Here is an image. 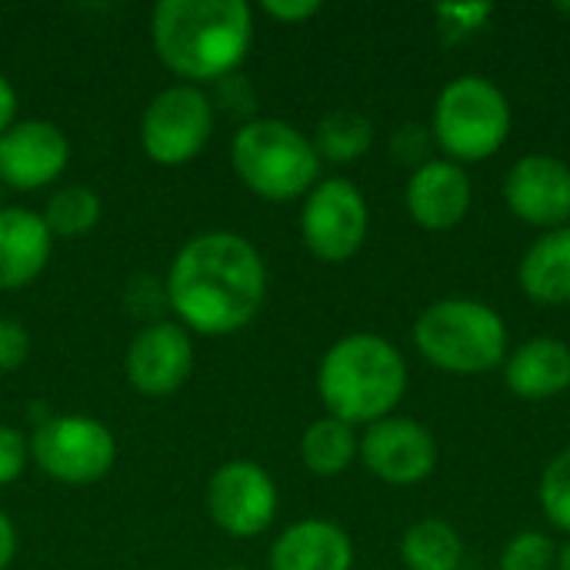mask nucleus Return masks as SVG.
Returning <instances> with one entry per match:
<instances>
[{
  "label": "nucleus",
  "mask_w": 570,
  "mask_h": 570,
  "mask_svg": "<svg viewBox=\"0 0 570 570\" xmlns=\"http://www.w3.org/2000/svg\"><path fill=\"white\" fill-rule=\"evenodd\" d=\"M267 297V267L257 247L230 230L187 240L167 274V301L187 331L224 337L247 327Z\"/></svg>",
  "instance_id": "1"
},
{
  "label": "nucleus",
  "mask_w": 570,
  "mask_h": 570,
  "mask_svg": "<svg viewBox=\"0 0 570 570\" xmlns=\"http://www.w3.org/2000/svg\"><path fill=\"white\" fill-rule=\"evenodd\" d=\"M254 17L244 0H160L150 40L167 70L204 83L234 73L250 47Z\"/></svg>",
  "instance_id": "2"
},
{
  "label": "nucleus",
  "mask_w": 570,
  "mask_h": 570,
  "mask_svg": "<svg viewBox=\"0 0 570 570\" xmlns=\"http://www.w3.org/2000/svg\"><path fill=\"white\" fill-rule=\"evenodd\" d=\"M407 391V364L381 334H347L317 367V394L331 417L357 428L391 417Z\"/></svg>",
  "instance_id": "3"
},
{
  "label": "nucleus",
  "mask_w": 570,
  "mask_h": 570,
  "mask_svg": "<svg viewBox=\"0 0 570 570\" xmlns=\"http://www.w3.org/2000/svg\"><path fill=\"white\" fill-rule=\"evenodd\" d=\"M234 174L264 200H294L317 187L321 157L314 140L277 117L247 120L230 140Z\"/></svg>",
  "instance_id": "4"
},
{
  "label": "nucleus",
  "mask_w": 570,
  "mask_h": 570,
  "mask_svg": "<svg viewBox=\"0 0 570 570\" xmlns=\"http://www.w3.org/2000/svg\"><path fill=\"white\" fill-rule=\"evenodd\" d=\"M414 344L448 374H488L508 357V324L481 301L444 297L414 321Z\"/></svg>",
  "instance_id": "5"
},
{
  "label": "nucleus",
  "mask_w": 570,
  "mask_h": 570,
  "mask_svg": "<svg viewBox=\"0 0 570 570\" xmlns=\"http://www.w3.org/2000/svg\"><path fill=\"white\" fill-rule=\"evenodd\" d=\"M511 134V104L504 90L481 77H454L434 100L431 137L454 164H481L494 157Z\"/></svg>",
  "instance_id": "6"
},
{
  "label": "nucleus",
  "mask_w": 570,
  "mask_h": 570,
  "mask_svg": "<svg viewBox=\"0 0 570 570\" xmlns=\"http://www.w3.org/2000/svg\"><path fill=\"white\" fill-rule=\"evenodd\" d=\"M30 454L47 478L70 488H83L107 478L117 461V441L100 421L83 414H63L43 421L33 431Z\"/></svg>",
  "instance_id": "7"
},
{
  "label": "nucleus",
  "mask_w": 570,
  "mask_h": 570,
  "mask_svg": "<svg viewBox=\"0 0 570 570\" xmlns=\"http://www.w3.org/2000/svg\"><path fill=\"white\" fill-rule=\"evenodd\" d=\"M214 134V104L194 83L160 90L140 120L144 154L160 167H180L194 160Z\"/></svg>",
  "instance_id": "8"
},
{
  "label": "nucleus",
  "mask_w": 570,
  "mask_h": 570,
  "mask_svg": "<svg viewBox=\"0 0 570 570\" xmlns=\"http://www.w3.org/2000/svg\"><path fill=\"white\" fill-rule=\"evenodd\" d=\"M367 224H371L367 200L357 190V184L347 177L321 180L307 194L301 210L304 247L327 264L351 261L367 240Z\"/></svg>",
  "instance_id": "9"
},
{
  "label": "nucleus",
  "mask_w": 570,
  "mask_h": 570,
  "mask_svg": "<svg viewBox=\"0 0 570 570\" xmlns=\"http://www.w3.org/2000/svg\"><path fill=\"white\" fill-rule=\"evenodd\" d=\"M207 514L230 538H257L277 518L274 478L254 461H227L207 481Z\"/></svg>",
  "instance_id": "10"
},
{
  "label": "nucleus",
  "mask_w": 570,
  "mask_h": 570,
  "mask_svg": "<svg viewBox=\"0 0 570 570\" xmlns=\"http://www.w3.org/2000/svg\"><path fill=\"white\" fill-rule=\"evenodd\" d=\"M357 458L377 481L411 488L434 474L438 441L414 417H384L364 431Z\"/></svg>",
  "instance_id": "11"
},
{
  "label": "nucleus",
  "mask_w": 570,
  "mask_h": 570,
  "mask_svg": "<svg viewBox=\"0 0 570 570\" xmlns=\"http://www.w3.org/2000/svg\"><path fill=\"white\" fill-rule=\"evenodd\" d=\"M508 210L541 230L570 224V164L554 154H528L504 177Z\"/></svg>",
  "instance_id": "12"
},
{
  "label": "nucleus",
  "mask_w": 570,
  "mask_h": 570,
  "mask_svg": "<svg viewBox=\"0 0 570 570\" xmlns=\"http://www.w3.org/2000/svg\"><path fill=\"white\" fill-rule=\"evenodd\" d=\"M194 371V344L187 327L157 321L147 324L127 347L124 374L134 391L147 397H167L187 384Z\"/></svg>",
  "instance_id": "13"
},
{
  "label": "nucleus",
  "mask_w": 570,
  "mask_h": 570,
  "mask_svg": "<svg viewBox=\"0 0 570 570\" xmlns=\"http://www.w3.org/2000/svg\"><path fill=\"white\" fill-rule=\"evenodd\" d=\"M70 160L63 130L50 120H20L0 137V180L13 190L53 184Z\"/></svg>",
  "instance_id": "14"
},
{
  "label": "nucleus",
  "mask_w": 570,
  "mask_h": 570,
  "mask_svg": "<svg viewBox=\"0 0 570 570\" xmlns=\"http://www.w3.org/2000/svg\"><path fill=\"white\" fill-rule=\"evenodd\" d=\"M474 200L471 177L454 160H428L411 170L404 187L407 214L424 230H451L458 227Z\"/></svg>",
  "instance_id": "15"
},
{
  "label": "nucleus",
  "mask_w": 570,
  "mask_h": 570,
  "mask_svg": "<svg viewBox=\"0 0 570 570\" xmlns=\"http://www.w3.org/2000/svg\"><path fill=\"white\" fill-rule=\"evenodd\" d=\"M53 234L43 217L27 207L0 210V291L27 287L50 261Z\"/></svg>",
  "instance_id": "16"
},
{
  "label": "nucleus",
  "mask_w": 570,
  "mask_h": 570,
  "mask_svg": "<svg viewBox=\"0 0 570 570\" xmlns=\"http://www.w3.org/2000/svg\"><path fill=\"white\" fill-rule=\"evenodd\" d=\"M354 544L334 521H297L271 548V570H351Z\"/></svg>",
  "instance_id": "17"
},
{
  "label": "nucleus",
  "mask_w": 570,
  "mask_h": 570,
  "mask_svg": "<svg viewBox=\"0 0 570 570\" xmlns=\"http://www.w3.org/2000/svg\"><path fill=\"white\" fill-rule=\"evenodd\" d=\"M508 391L521 401H548L570 387V347L558 337L524 341L504 364Z\"/></svg>",
  "instance_id": "18"
},
{
  "label": "nucleus",
  "mask_w": 570,
  "mask_h": 570,
  "mask_svg": "<svg viewBox=\"0 0 570 570\" xmlns=\"http://www.w3.org/2000/svg\"><path fill=\"white\" fill-rule=\"evenodd\" d=\"M521 291L544 307L570 304V224L544 230L518 267Z\"/></svg>",
  "instance_id": "19"
},
{
  "label": "nucleus",
  "mask_w": 570,
  "mask_h": 570,
  "mask_svg": "<svg viewBox=\"0 0 570 570\" xmlns=\"http://www.w3.org/2000/svg\"><path fill=\"white\" fill-rule=\"evenodd\" d=\"M361 438L351 424L337 421V417H321L314 421L304 438H301V461L311 474L317 478H334L341 471H347L357 458Z\"/></svg>",
  "instance_id": "20"
},
{
  "label": "nucleus",
  "mask_w": 570,
  "mask_h": 570,
  "mask_svg": "<svg viewBox=\"0 0 570 570\" xmlns=\"http://www.w3.org/2000/svg\"><path fill=\"white\" fill-rule=\"evenodd\" d=\"M461 558V534L441 518L417 521L401 538V561L407 570H458Z\"/></svg>",
  "instance_id": "21"
},
{
  "label": "nucleus",
  "mask_w": 570,
  "mask_h": 570,
  "mask_svg": "<svg viewBox=\"0 0 570 570\" xmlns=\"http://www.w3.org/2000/svg\"><path fill=\"white\" fill-rule=\"evenodd\" d=\"M371 144H374V124L361 110L337 107V110H331V114H324L317 120L314 150H317L321 160L354 164V160H361L371 150Z\"/></svg>",
  "instance_id": "22"
},
{
  "label": "nucleus",
  "mask_w": 570,
  "mask_h": 570,
  "mask_svg": "<svg viewBox=\"0 0 570 570\" xmlns=\"http://www.w3.org/2000/svg\"><path fill=\"white\" fill-rule=\"evenodd\" d=\"M40 217L53 237H80L100 220V197H97V190H90L83 184H70V187L53 190V197L47 200V210Z\"/></svg>",
  "instance_id": "23"
},
{
  "label": "nucleus",
  "mask_w": 570,
  "mask_h": 570,
  "mask_svg": "<svg viewBox=\"0 0 570 570\" xmlns=\"http://www.w3.org/2000/svg\"><path fill=\"white\" fill-rule=\"evenodd\" d=\"M538 504L558 531L570 534V448L544 468L538 484Z\"/></svg>",
  "instance_id": "24"
},
{
  "label": "nucleus",
  "mask_w": 570,
  "mask_h": 570,
  "mask_svg": "<svg viewBox=\"0 0 570 570\" xmlns=\"http://www.w3.org/2000/svg\"><path fill=\"white\" fill-rule=\"evenodd\" d=\"M558 544L541 531H521L508 541L501 554V570H554Z\"/></svg>",
  "instance_id": "25"
},
{
  "label": "nucleus",
  "mask_w": 570,
  "mask_h": 570,
  "mask_svg": "<svg viewBox=\"0 0 570 570\" xmlns=\"http://www.w3.org/2000/svg\"><path fill=\"white\" fill-rule=\"evenodd\" d=\"M491 13H494L491 3H441V7H434L444 40H458V37L481 30Z\"/></svg>",
  "instance_id": "26"
},
{
  "label": "nucleus",
  "mask_w": 570,
  "mask_h": 570,
  "mask_svg": "<svg viewBox=\"0 0 570 570\" xmlns=\"http://www.w3.org/2000/svg\"><path fill=\"white\" fill-rule=\"evenodd\" d=\"M431 147H434V137H431V127L424 124H401L391 137V150L397 164H407L411 170L431 160Z\"/></svg>",
  "instance_id": "27"
},
{
  "label": "nucleus",
  "mask_w": 570,
  "mask_h": 570,
  "mask_svg": "<svg viewBox=\"0 0 570 570\" xmlns=\"http://www.w3.org/2000/svg\"><path fill=\"white\" fill-rule=\"evenodd\" d=\"M27 468V438L17 428L0 424V488L13 484Z\"/></svg>",
  "instance_id": "28"
},
{
  "label": "nucleus",
  "mask_w": 570,
  "mask_h": 570,
  "mask_svg": "<svg viewBox=\"0 0 570 570\" xmlns=\"http://www.w3.org/2000/svg\"><path fill=\"white\" fill-rule=\"evenodd\" d=\"M217 100L230 114H254V107H257V94H254L250 80L240 77V73H227V77L217 80Z\"/></svg>",
  "instance_id": "29"
},
{
  "label": "nucleus",
  "mask_w": 570,
  "mask_h": 570,
  "mask_svg": "<svg viewBox=\"0 0 570 570\" xmlns=\"http://www.w3.org/2000/svg\"><path fill=\"white\" fill-rule=\"evenodd\" d=\"M30 354V334L17 321H0V371H17Z\"/></svg>",
  "instance_id": "30"
},
{
  "label": "nucleus",
  "mask_w": 570,
  "mask_h": 570,
  "mask_svg": "<svg viewBox=\"0 0 570 570\" xmlns=\"http://www.w3.org/2000/svg\"><path fill=\"white\" fill-rule=\"evenodd\" d=\"M261 7L267 17H274L281 23H301V20H311L314 13H321L317 0H264Z\"/></svg>",
  "instance_id": "31"
},
{
  "label": "nucleus",
  "mask_w": 570,
  "mask_h": 570,
  "mask_svg": "<svg viewBox=\"0 0 570 570\" xmlns=\"http://www.w3.org/2000/svg\"><path fill=\"white\" fill-rule=\"evenodd\" d=\"M13 114H17V94H13L10 80L0 73V137L13 127Z\"/></svg>",
  "instance_id": "32"
},
{
  "label": "nucleus",
  "mask_w": 570,
  "mask_h": 570,
  "mask_svg": "<svg viewBox=\"0 0 570 570\" xmlns=\"http://www.w3.org/2000/svg\"><path fill=\"white\" fill-rule=\"evenodd\" d=\"M13 551H17V534H13V524L7 514H0V570L10 568L13 561Z\"/></svg>",
  "instance_id": "33"
},
{
  "label": "nucleus",
  "mask_w": 570,
  "mask_h": 570,
  "mask_svg": "<svg viewBox=\"0 0 570 570\" xmlns=\"http://www.w3.org/2000/svg\"><path fill=\"white\" fill-rule=\"evenodd\" d=\"M554 570H570V541L558 548V564H554Z\"/></svg>",
  "instance_id": "34"
},
{
  "label": "nucleus",
  "mask_w": 570,
  "mask_h": 570,
  "mask_svg": "<svg viewBox=\"0 0 570 570\" xmlns=\"http://www.w3.org/2000/svg\"><path fill=\"white\" fill-rule=\"evenodd\" d=\"M558 10H561V13H570V3H558Z\"/></svg>",
  "instance_id": "35"
},
{
  "label": "nucleus",
  "mask_w": 570,
  "mask_h": 570,
  "mask_svg": "<svg viewBox=\"0 0 570 570\" xmlns=\"http://www.w3.org/2000/svg\"><path fill=\"white\" fill-rule=\"evenodd\" d=\"M224 570H250V568H224Z\"/></svg>",
  "instance_id": "36"
}]
</instances>
